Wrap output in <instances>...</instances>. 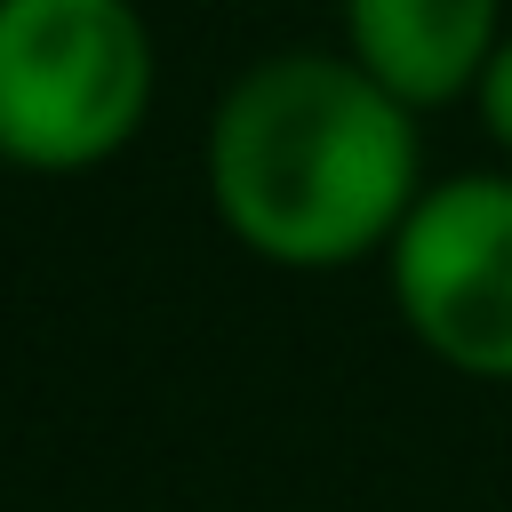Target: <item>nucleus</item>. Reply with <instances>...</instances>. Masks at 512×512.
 Wrapping results in <instances>:
<instances>
[{"instance_id": "nucleus-2", "label": "nucleus", "mask_w": 512, "mask_h": 512, "mask_svg": "<svg viewBox=\"0 0 512 512\" xmlns=\"http://www.w3.org/2000/svg\"><path fill=\"white\" fill-rule=\"evenodd\" d=\"M160 96L136 0H0V168L88 176L120 160Z\"/></svg>"}, {"instance_id": "nucleus-4", "label": "nucleus", "mask_w": 512, "mask_h": 512, "mask_svg": "<svg viewBox=\"0 0 512 512\" xmlns=\"http://www.w3.org/2000/svg\"><path fill=\"white\" fill-rule=\"evenodd\" d=\"M504 40V0H344V56L416 120L464 104Z\"/></svg>"}, {"instance_id": "nucleus-1", "label": "nucleus", "mask_w": 512, "mask_h": 512, "mask_svg": "<svg viewBox=\"0 0 512 512\" xmlns=\"http://www.w3.org/2000/svg\"><path fill=\"white\" fill-rule=\"evenodd\" d=\"M200 176L216 224L256 264L344 272L384 256L416 208L424 136L344 48H280L216 96Z\"/></svg>"}, {"instance_id": "nucleus-5", "label": "nucleus", "mask_w": 512, "mask_h": 512, "mask_svg": "<svg viewBox=\"0 0 512 512\" xmlns=\"http://www.w3.org/2000/svg\"><path fill=\"white\" fill-rule=\"evenodd\" d=\"M472 104H480V128H488V144L512 160V32L496 40V56H488V72H480Z\"/></svg>"}, {"instance_id": "nucleus-3", "label": "nucleus", "mask_w": 512, "mask_h": 512, "mask_svg": "<svg viewBox=\"0 0 512 512\" xmlns=\"http://www.w3.org/2000/svg\"><path fill=\"white\" fill-rule=\"evenodd\" d=\"M384 288L448 376L512 384V168L424 184L384 248Z\"/></svg>"}]
</instances>
